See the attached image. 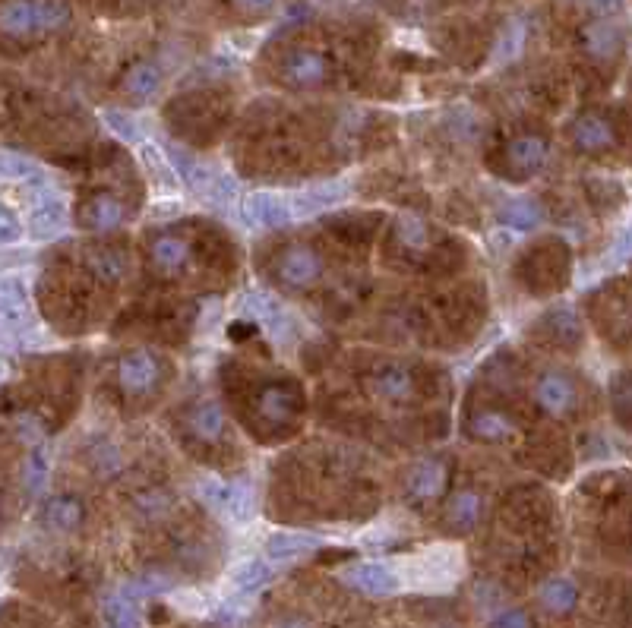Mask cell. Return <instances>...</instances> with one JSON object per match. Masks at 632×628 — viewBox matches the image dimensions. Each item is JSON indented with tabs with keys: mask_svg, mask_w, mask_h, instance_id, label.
Instances as JSON below:
<instances>
[{
	"mask_svg": "<svg viewBox=\"0 0 632 628\" xmlns=\"http://www.w3.org/2000/svg\"><path fill=\"white\" fill-rule=\"evenodd\" d=\"M70 7L64 0H7L0 10L4 38H35L61 32L70 23Z\"/></svg>",
	"mask_w": 632,
	"mask_h": 628,
	"instance_id": "6da1fadb",
	"label": "cell"
},
{
	"mask_svg": "<svg viewBox=\"0 0 632 628\" xmlns=\"http://www.w3.org/2000/svg\"><path fill=\"white\" fill-rule=\"evenodd\" d=\"M323 275V256L316 253L310 243H288V247L275 256V281L282 291L301 294L310 291Z\"/></svg>",
	"mask_w": 632,
	"mask_h": 628,
	"instance_id": "7a4b0ae2",
	"label": "cell"
},
{
	"mask_svg": "<svg viewBox=\"0 0 632 628\" xmlns=\"http://www.w3.org/2000/svg\"><path fill=\"white\" fill-rule=\"evenodd\" d=\"M117 386L127 395H152L165 379V360L149 348H133L117 360Z\"/></svg>",
	"mask_w": 632,
	"mask_h": 628,
	"instance_id": "3957f363",
	"label": "cell"
},
{
	"mask_svg": "<svg viewBox=\"0 0 632 628\" xmlns=\"http://www.w3.org/2000/svg\"><path fill=\"white\" fill-rule=\"evenodd\" d=\"M168 158H171L174 171L184 177V184L190 190H196V196H203L209 202H225L234 193V184H231L225 174H215L212 168L203 165V161H196L190 152L171 146L168 149Z\"/></svg>",
	"mask_w": 632,
	"mask_h": 628,
	"instance_id": "277c9868",
	"label": "cell"
},
{
	"mask_svg": "<svg viewBox=\"0 0 632 628\" xmlns=\"http://www.w3.org/2000/svg\"><path fill=\"white\" fill-rule=\"evenodd\" d=\"M449 486V461L446 458H424L411 468L405 480V499L414 509H427L437 502Z\"/></svg>",
	"mask_w": 632,
	"mask_h": 628,
	"instance_id": "5b68a950",
	"label": "cell"
},
{
	"mask_svg": "<svg viewBox=\"0 0 632 628\" xmlns=\"http://www.w3.org/2000/svg\"><path fill=\"white\" fill-rule=\"evenodd\" d=\"M329 73L332 64L320 48H294L282 60V79L291 89H316L326 83Z\"/></svg>",
	"mask_w": 632,
	"mask_h": 628,
	"instance_id": "8992f818",
	"label": "cell"
},
{
	"mask_svg": "<svg viewBox=\"0 0 632 628\" xmlns=\"http://www.w3.org/2000/svg\"><path fill=\"white\" fill-rule=\"evenodd\" d=\"M503 158L512 177H535L550 158V139L544 133H519L506 143Z\"/></svg>",
	"mask_w": 632,
	"mask_h": 628,
	"instance_id": "52a82bcc",
	"label": "cell"
},
{
	"mask_svg": "<svg viewBox=\"0 0 632 628\" xmlns=\"http://www.w3.org/2000/svg\"><path fill=\"white\" fill-rule=\"evenodd\" d=\"M367 389L373 398H380L386 404H408L418 395V379L405 367V363H383L370 373Z\"/></svg>",
	"mask_w": 632,
	"mask_h": 628,
	"instance_id": "ba28073f",
	"label": "cell"
},
{
	"mask_svg": "<svg viewBox=\"0 0 632 628\" xmlns=\"http://www.w3.org/2000/svg\"><path fill=\"white\" fill-rule=\"evenodd\" d=\"M124 221H127V209L114 193H92L89 199L79 202V209H76V225L92 234L114 231V228H121Z\"/></svg>",
	"mask_w": 632,
	"mask_h": 628,
	"instance_id": "9c48e42d",
	"label": "cell"
},
{
	"mask_svg": "<svg viewBox=\"0 0 632 628\" xmlns=\"http://www.w3.org/2000/svg\"><path fill=\"white\" fill-rule=\"evenodd\" d=\"M253 411L269 427H288L298 414V392L288 382H266L253 398Z\"/></svg>",
	"mask_w": 632,
	"mask_h": 628,
	"instance_id": "30bf717a",
	"label": "cell"
},
{
	"mask_svg": "<svg viewBox=\"0 0 632 628\" xmlns=\"http://www.w3.org/2000/svg\"><path fill=\"white\" fill-rule=\"evenodd\" d=\"M579 45L591 60L607 64V60H614L623 51V29L610 16H598L579 29Z\"/></svg>",
	"mask_w": 632,
	"mask_h": 628,
	"instance_id": "8fae6325",
	"label": "cell"
},
{
	"mask_svg": "<svg viewBox=\"0 0 632 628\" xmlns=\"http://www.w3.org/2000/svg\"><path fill=\"white\" fill-rule=\"evenodd\" d=\"M535 401L550 417H563L576 408V382L560 370H544L535 379Z\"/></svg>",
	"mask_w": 632,
	"mask_h": 628,
	"instance_id": "7c38bea8",
	"label": "cell"
},
{
	"mask_svg": "<svg viewBox=\"0 0 632 628\" xmlns=\"http://www.w3.org/2000/svg\"><path fill=\"white\" fill-rule=\"evenodd\" d=\"M484 512H487V496L478 486H462V490L452 493L446 505V528L456 534H468L484 521Z\"/></svg>",
	"mask_w": 632,
	"mask_h": 628,
	"instance_id": "4fadbf2b",
	"label": "cell"
},
{
	"mask_svg": "<svg viewBox=\"0 0 632 628\" xmlns=\"http://www.w3.org/2000/svg\"><path fill=\"white\" fill-rule=\"evenodd\" d=\"M241 209H244V221L253 228H285L294 218L291 199L279 193H250Z\"/></svg>",
	"mask_w": 632,
	"mask_h": 628,
	"instance_id": "5bb4252c",
	"label": "cell"
},
{
	"mask_svg": "<svg viewBox=\"0 0 632 628\" xmlns=\"http://www.w3.org/2000/svg\"><path fill=\"white\" fill-rule=\"evenodd\" d=\"M569 143L579 152H604L617 143V130L607 117L588 111V114H579L569 124Z\"/></svg>",
	"mask_w": 632,
	"mask_h": 628,
	"instance_id": "9a60e30c",
	"label": "cell"
},
{
	"mask_svg": "<svg viewBox=\"0 0 632 628\" xmlns=\"http://www.w3.org/2000/svg\"><path fill=\"white\" fill-rule=\"evenodd\" d=\"M86 521V502L76 493H57L48 496L42 505V524L54 534H73Z\"/></svg>",
	"mask_w": 632,
	"mask_h": 628,
	"instance_id": "2e32d148",
	"label": "cell"
},
{
	"mask_svg": "<svg viewBox=\"0 0 632 628\" xmlns=\"http://www.w3.org/2000/svg\"><path fill=\"white\" fill-rule=\"evenodd\" d=\"M184 427L196 442H219L228 430V420L219 401H193L184 414Z\"/></svg>",
	"mask_w": 632,
	"mask_h": 628,
	"instance_id": "e0dca14e",
	"label": "cell"
},
{
	"mask_svg": "<svg viewBox=\"0 0 632 628\" xmlns=\"http://www.w3.org/2000/svg\"><path fill=\"white\" fill-rule=\"evenodd\" d=\"M345 584L361 591L367 597H389L399 591V578H395L383 562H358L345 572Z\"/></svg>",
	"mask_w": 632,
	"mask_h": 628,
	"instance_id": "ac0fdd59",
	"label": "cell"
},
{
	"mask_svg": "<svg viewBox=\"0 0 632 628\" xmlns=\"http://www.w3.org/2000/svg\"><path fill=\"white\" fill-rule=\"evenodd\" d=\"M516 430L519 423L500 408H478L468 417V436L478 442H506L516 436Z\"/></svg>",
	"mask_w": 632,
	"mask_h": 628,
	"instance_id": "d6986e66",
	"label": "cell"
},
{
	"mask_svg": "<svg viewBox=\"0 0 632 628\" xmlns=\"http://www.w3.org/2000/svg\"><path fill=\"white\" fill-rule=\"evenodd\" d=\"M193 256V247H190V240L181 237V234H158L152 240V247H149V259H152V266L162 272V275H177L181 272L187 262Z\"/></svg>",
	"mask_w": 632,
	"mask_h": 628,
	"instance_id": "ffe728a7",
	"label": "cell"
},
{
	"mask_svg": "<svg viewBox=\"0 0 632 628\" xmlns=\"http://www.w3.org/2000/svg\"><path fill=\"white\" fill-rule=\"evenodd\" d=\"M162 86H165V70L155 60H136L121 79V92L130 101H149L162 92Z\"/></svg>",
	"mask_w": 632,
	"mask_h": 628,
	"instance_id": "44dd1931",
	"label": "cell"
},
{
	"mask_svg": "<svg viewBox=\"0 0 632 628\" xmlns=\"http://www.w3.org/2000/svg\"><path fill=\"white\" fill-rule=\"evenodd\" d=\"M538 600H541V606H544L547 613H553V616H566V613L576 610V603H579V587H576V581H569V578H563V575L547 578V581L541 584V591H538Z\"/></svg>",
	"mask_w": 632,
	"mask_h": 628,
	"instance_id": "7402d4cb",
	"label": "cell"
},
{
	"mask_svg": "<svg viewBox=\"0 0 632 628\" xmlns=\"http://www.w3.org/2000/svg\"><path fill=\"white\" fill-rule=\"evenodd\" d=\"M64 225H67V209H64L61 196H54L51 190L38 196L35 212H32V228H35V234L38 237H54Z\"/></svg>",
	"mask_w": 632,
	"mask_h": 628,
	"instance_id": "603a6c76",
	"label": "cell"
},
{
	"mask_svg": "<svg viewBox=\"0 0 632 628\" xmlns=\"http://www.w3.org/2000/svg\"><path fill=\"white\" fill-rule=\"evenodd\" d=\"M86 266L102 285H117L127 275V256L114 247H98L86 256Z\"/></svg>",
	"mask_w": 632,
	"mask_h": 628,
	"instance_id": "cb8c5ba5",
	"label": "cell"
},
{
	"mask_svg": "<svg viewBox=\"0 0 632 628\" xmlns=\"http://www.w3.org/2000/svg\"><path fill=\"white\" fill-rule=\"evenodd\" d=\"M345 196V184H323V187H313V190H304L291 199L294 206V218L301 215H313V212H323L329 209L332 202H339Z\"/></svg>",
	"mask_w": 632,
	"mask_h": 628,
	"instance_id": "d4e9b609",
	"label": "cell"
},
{
	"mask_svg": "<svg viewBox=\"0 0 632 628\" xmlns=\"http://www.w3.org/2000/svg\"><path fill=\"white\" fill-rule=\"evenodd\" d=\"M316 546H320V540L310 537V534H275L266 546V553H269L272 562H291L298 556L313 553Z\"/></svg>",
	"mask_w": 632,
	"mask_h": 628,
	"instance_id": "484cf974",
	"label": "cell"
},
{
	"mask_svg": "<svg viewBox=\"0 0 632 628\" xmlns=\"http://www.w3.org/2000/svg\"><path fill=\"white\" fill-rule=\"evenodd\" d=\"M395 240H399V247L408 253H427L430 250V231L418 215H399L395 218Z\"/></svg>",
	"mask_w": 632,
	"mask_h": 628,
	"instance_id": "4316f807",
	"label": "cell"
},
{
	"mask_svg": "<svg viewBox=\"0 0 632 628\" xmlns=\"http://www.w3.org/2000/svg\"><path fill=\"white\" fill-rule=\"evenodd\" d=\"M541 218L544 212L538 209V202H531V199H516V202H509V206L500 212V221L509 228H516V231H531V228H538L541 225Z\"/></svg>",
	"mask_w": 632,
	"mask_h": 628,
	"instance_id": "83f0119b",
	"label": "cell"
},
{
	"mask_svg": "<svg viewBox=\"0 0 632 628\" xmlns=\"http://www.w3.org/2000/svg\"><path fill=\"white\" fill-rule=\"evenodd\" d=\"M272 578V569L269 562L263 559H253V562H244L241 569L234 572V587L241 594H256L260 587H266V581Z\"/></svg>",
	"mask_w": 632,
	"mask_h": 628,
	"instance_id": "f1b7e54d",
	"label": "cell"
},
{
	"mask_svg": "<svg viewBox=\"0 0 632 628\" xmlns=\"http://www.w3.org/2000/svg\"><path fill=\"white\" fill-rule=\"evenodd\" d=\"M171 587V578L165 575V572H143L140 578H133V581H127V587H124V597L127 600H140V597H155V594H165Z\"/></svg>",
	"mask_w": 632,
	"mask_h": 628,
	"instance_id": "f546056e",
	"label": "cell"
},
{
	"mask_svg": "<svg viewBox=\"0 0 632 628\" xmlns=\"http://www.w3.org/2000/svg\"><path fill=\"white\" fill-rule=\"evenodd\" d=\"M250 310L272 335H285L288 332V319H285V313L279 307H275V300H269L263 294H250Z\"/></svg>",
	"mask_w": 632,
	"mask_h": 628,
	"instance_id": "4dcf8cb0",
	"label": "cell"
},
{
	"mask_svg": "<svg viewBox=\"0 0 632 628\" xmlns=\"http://www.w3.org/2000/svg\"><path fill=\"white\" fill-rule=\"evenodd\" d=\"M19 483H23V490L32 493V496H42L45 493V486H48V461L32 452L26 461H23V468H19Z\"/></svg>",
	"mask_w": 632,
	"mask_h": 628,
	"instance_id": "1f68e13d",
	"label": "cell"
},
{
	"mask_svg": "<svg viewBox=\"0 0 632 628\" xmlns=\"http://www.w3.org/2000/svg\"><path fill=\"white\" fill-rule=\"evenodd\" d=\"M171 505H174V499H171L168 490H146V493H140L133 499V512L140 515L143 521H155V518L168 515Z\"/></svg>",
	"mask_w": 632,
	"mask_h": 628,
	"instance_id": "d6a6232c",
	"label": "cell"
},
{
	"mask_svg": "<svg viewBox=\"0 0 632 628\" xmlns=\"http://www.w3.org/2000/svg\"><path fill=\"white\" fill-rule=\"evenodd\" d=\"M449 133H452V139H459V143H474V139L484 133V120H481L478 111L459 108L449 117Z\"/></svg>",
	"mask_w": 632,
	"mask_h": 628,
	"instance_id": "836d02e7",
	"label": "cell"
},
{
	"mask_svg": "<svg viewBox=\"0 0 632 628\" xmlns=\"http://www.w3.org/2000/svg\"><path fill=\"white\" fill-rule=\"evenodd\" d=\"M26 316H29L26 288L16 285V281H7L4 285V319H7V326H19Z\"/></svg>",
	"mask_w": 632,
	"mask_h": 628,
	"instance_id": "e575fe53",
	"label": "cell"
},
{
	"mask_svg": "<svg viewBox=\"0 0 632 628\" xmlns=\"http://www.w3.org/2000/svg\"><path fill=\"white\" fill-rule=\"evenodd\" d=\"M105 622H108V628H140V619H136V610H133V600H127L124 594L111 597L105 603Z\"/></svg>",
	"mask_w": 632,
	"mask_h": 628,
	"instance_id": "d590c367",
	"label": "cell"
},
{
	"mask_svg": "<svg viewBox=\"0 0 632 628\" xmlns=\"http://www.w3.org/2000/svg\"><path fill=\"white\" fill-rule=\"evenodd\" d=\"M4 174H7V177H16V180H23V184H45L42 168H38L35 161L19 158V155H13V152L4 155Z\"/></svg>",
	"mask_w": 632,
	"mask_h": 628,
	"instance_id": "8d00e7d4",
	"label": "cell"
},
{
	"mask_svg": "<svg viewBox=\"0 0 632 628\" xmlns=\"http://www.w3.org/2000/svg\"><path fill=\"white\" fill-rule=\"evenodd\" d=\"M547 332L553 341H563V344H572L579 338V319L572 316L569 310H557L547 316Z\"/></svg>",
	"mask_w": 632,
	"mask_h": 628,
	"instance_id": "74e56055",
	"label": "cell"
},
{
	"mask_svg": "<svg viewBox=\"0 0 632 628\" xmlns=\"http://www.w3.org/2000/svg\"><path fill=\"white\" fill-rule=\"evenodd\" d=\"M13 430H16V439L23 442V445H35V442L45 439V427L32 414H19L13 420Z\"/></svg>",
	"mask_w": 632,
	"mask_h": 628,
	"instance_id": "f35d334b",
	"label": "cell"
},
{
	"mask_svg": "<svg viewBox=\"0 0 632 628\" xmlns=\"http://www.w3.org/2000/svg\"><path fill=\"white\" fill-rule=\"evenodd\" d=\"M490 628H531V616L519 610V606H509V610H500L493 616Z\"/></svg>",
	"mask_w": 632,
	"mask_h": 628,
	"instance_id": "ab89813d",
	"label": "cell"
},
{
	"mask_svg": "<svg viewBox=\"0 0 632 628\" xmlns=\"http://www.w3.org/2000/svg\"><path fill=\"white\" fill-rule=\"evenodd\" d=\"M234 4H237V10H244L250 16H263L279 4V0H234Z\"/></svg>",
	"mask_w": 632,
	"mask_h": 628,
	"instance_id": "60d3db41",
	"label": "cell"
},
{
	"mask_svg": "<svg viewBox=\"0 0 632 628\" xmlns=\"http://www.w3.org/2000/svg\"><path fill=\"white\" fill-rule=\"evenodd\" d=\"M0 225H4V243H13L16 234H19V225H16L13 209H4V218H0Z\"/></svg>",
	"mask_w": 632,
	"mask_h": 628,
	"instance_id": "b9f144b4",
	"label": "cell"
},
{
	"mask_svg": "<svg viewBox=\"0 0 632 628\" xmlns=\"http://www.w3.org/2000/svg\"><path fill=\"white\" fill-rule=\"evenodd\" d=\"M108 124L117 130V133H121V136H127V139H133V127H130V120L124 117L121 120V114H114V111H108Z\"/></svg>",
	"mask_w": 632,
	"mask_h": 628,
	"instance_id": "7bdbcfd3",
	"label": "cell"
},
{
	"mask_svg": "<svg viewBox=\"0 0 632 628\" xmlns=\"http://www.w3.org/2000/svg\"><path fill=\"white\" fill-rule=\"evenodd\" d=\"M272 628H310V622L307 619H301V616H285V619H279Z\"/></svg>",
	"mask_w": 632,
	"mask_h": 628,
	"instance_id": "ee69618b",
	"label": "cell"
},
{
	"mask_svg": "<svg viewBox=\"0 0 632 628\" xmlns=\"http://www.w3.org/2000/svg\"><path fill=\"white\" fill-rule=\"evenodd\" d=\"M629 231H632V228H629Z\"/></svg>",
	"mask_w": 632,
	"mask_h": 628,
	"instance_id": "f6af8a7d",
	"label": "cell"
}]
</instances>
